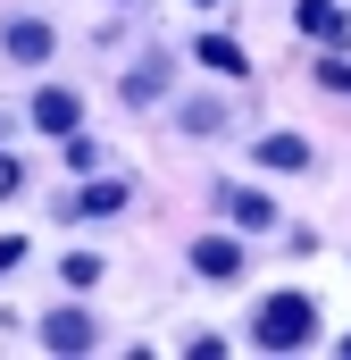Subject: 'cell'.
Instances as JSON below:
<instances>
[{
  "label": "cell",
  "mask_w": 351,
  "mask_h": 360,
  "mask_svg": "<svg viewBox=\"0 0 351 360\" xmlns=\"http://www.w3.org/2000/svg\"><path fill=\"white\" fill-rule=\"evenodd\" d=\"M318 335V310H310V293H267L260 319H251V344L260 352H301Z\"/></svg>",
  "instance_id": "obj_1"
},
{
  "label": "cell",
  "mask_w": 351,
  "mask_h": 360,
  "mask_svg": "<svg viewBox=\"0 0 351 360\" xmlns=\"http://www.w3.org/2000/svg\"><path fill=\"white\" fill-rule=\"evenodd\" d=\"M92 344H100L92 310H51L42 319V352H92Z\"/></svg>",
  "instance_id": "obj_2"
},
{
  "label": "cell",
  "mask_w": 351,
  "mask_h": 360,
  "mask_svg": "<svg viewBox=\"0 0 351 360\" xmlns=\"http://www.w3.org/2000/svg\"><path fill=\"white\" fill-rule=\"evenodd\" d=\"M0 51H8V59H17V68H42V59H51V51H59V34H51V25H42V17H17V25H8V34H0Z\"/></svg>",
  "instance_id": "obj_3"
},
{
  "label": "cell",
  "mask_w": 351,
  "mask_h": 360,
  "mask_svg": "<svg viewBox=\"0 0 351 360\" xmlns=\"http://www.w3.org/2000/svg\"><path fill=\"white\" fill-rule=\"evenodd\" d=\"M25 117H34V126H42V134H59V143H67V134H76V126H84V101H76V92H34V109H25Z\"/></svg>",
  "instance_id": "obj_4"
},
{
  "label": "cell",
  "mask_w": 351,
  "mask_h": 360,
  "mask_svg": "<svg viewBox=\"0 0 351 360\" xmlns=\"http://www.w3.org/2000/svg\"><path fill=\"white\" fill-rule=\"evenodd\" d=\"M192 269L209 276V285H226V276H243V243L234 235H201L192 243Z\"/></svg>",
  "instance_id": "obj_5"
},
{
  "label": "cell",
  "mask_w": 351,
  "mask_h": 360,
  "mask_svg": "<svg viewBox=\"0 0 351 360\" xmlns=\"http://www.w3.org/2000/svg\"><path fill=\"white\" fill-rule=\"evenodd\" d=\"M168 84H176V59H168V51H151V59H134V76H126V101H134V109H151Z\"/></svg>",
  "instance_id": "obj_6"
},
{
  "label": "cell",
  "mask_w": 351,
  "mask_h": 360,
  "mask_svg": "<svg viewBox=\"0 0 351 360\" xmlns=\"http://www.w3.org/2000/svg\"><path fill=\"white\" fill-rule=\"evenodd\" d=\"M293 25H301V34H318L326 51L351 42V25H343V8H335V0H293Z\"/></svg>",
  "instance_id": "obj_7"
},
{
  "label": "cell",
  "mask_w": 351,
  "mask_h": 360,
  "mask_svg": "<svg viewBox=\"0 0 351 360\" xmlns=\"http://www.w3.org/2000/svg\"><path fill=\"white\" fill-rule=\"evenodd\" d=\"M192 51H201V68H218V76H251V59H243L234 34H192Z\"/></svg>",
  "instance_id": "obj_8"
},
{
  "label": "cell",
  "mask_w": 351,
  "mask_h": 360,
  "mask_svg": "<svg viewBox=\"0 0 351 360\" xmlns=\"http://www.w3.org/2000/svg\"><path fill=\"white\" fill-rule=\"evenodd\" d=\"M218 201H226V218H234V226H267V218H276V201H267V193H251V184H226Z\"/></svg>",
  "instance_id": "obj_9"
},
{
  "label": "cell",
  "mask_w": 351,
  "mask_h": 360,
  "mask_svg": "<svg viewBox=\"0 0 351 360\" xmlns=\"http://www.w3.org/2000/svg\"><path fill=\"white\" fill-rule=\"evenodd\" d=\"M260 168H310V143L301 134H260Z\"/></svg>",
  "instance_id": "obj_10"
},
{
  "label": "cell",
  "mask_w": 351,
  "mask_h": 360,
  "mask_svg": "<svg viewBox=\"0 0 351 360\" xmlns=\"http://www.w3.org/2000/svg\"><path fill=\"white\" fill-rule=\"evenodd\" d=\"M67 210H92V218H117V210H126V184H117V176H100V184H84V193H76Z\"/></svg>",
  "instance_id": "obj_11"
},
{
  "label": "cell",
  "mask_w": 351,
  "mask_h": 360,
  "mask_svg": "<svg viewBox=\"0 0 351 360\" xmlns=\"http://www.w3.org/2000/svg\"><path fill=\"white\" fill-rule=\"evenodd\" d=\"M176 117H184L192 134H218V126H226V101H209V92H201V101H184Z\"/></svg>",
  "instance_id": "obj_12"
},
{
  "label": "cell",
  "mask_w": 351,
  "mask_h": 360,
  "mask_svg": "<svg viewBox=\"0 0 351 360\" xmlns=\"http://www.w3.org/2000/svg\"><path fill=\"white\" fill-rule=\"evenodd\" d=\"M310 76H318V84H326V92H343V101H351V68H343V59H318Z\"/></svg>",
  "instance_id": "obj_13"
},
{
  "label": "cell",
  "mask_w": 351,
  "mask_h": 360,
  "mask_svg": "<svg viewBox=\"0 0 351 360\" xmlns=\"http://www.w3.org/2000/svg\"><path fill=\"white\" fill-rule=\"evenodd\" d=\"M67 285H100V252H67Z\"/></svg>",
  "instance_id": "obj_14"
},
{
  "label": "cell",
  "mask_w": 351,
  "mask_h": 360,
  "mask_svg": "<svg viewBox=\"0 0 351 360\" xmlns=\"http://www.w3.org/2000/svg\"><path fill=\"white\" fill-rule=\"evenodd\" d=\"M25 260V235H0V269H17Z\"/></svg>",
  "instance_id": "obj_15"
},
{
  "label": "cell",
  "mask_w": 351,
  "mask_h": 360,
  "mask_svg": "<svg viewBox=\"0 0 351 360\" xmlns=\"http://www.w3.org/2000/svg\"><path fill=\"white\" fill-rule=\"evenodd\" d=\"M8 193H17V160L0 151V201H8Z\"/></svg>",
  "instance_id": "obj_16"
},
{
  "label": "cell",
  "mask_w": 351,
  "mask_h": 360,
  "mask_svg": "<svg viewBox=\"0 0 351 360\" xmlns=\"http://www.w3.org/2000/svg\"><path fill=\"white\" fill-rule=\"evenodd\" d=\"M192 8H218V0H192Z\"/></svg>",
  "instance_id": "obj_17"
}]
</instances>
